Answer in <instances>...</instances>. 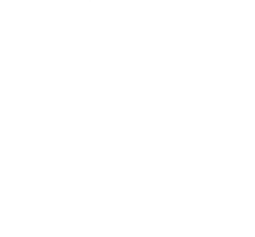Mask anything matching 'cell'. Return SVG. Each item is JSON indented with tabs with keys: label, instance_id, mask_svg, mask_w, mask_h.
Instances as JSON below:
<instances>
[]
</instances>
